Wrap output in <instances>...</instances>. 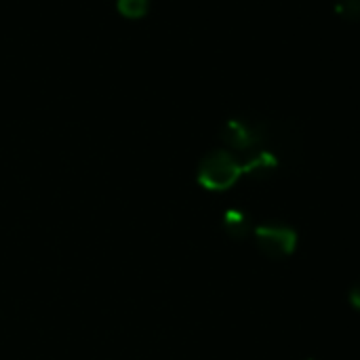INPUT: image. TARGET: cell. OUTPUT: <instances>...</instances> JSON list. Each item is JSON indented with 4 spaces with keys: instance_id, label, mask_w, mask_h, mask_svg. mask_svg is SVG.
<instances>
[{
    "instance_id": "cell-1",
    "label": "cell",
    "mask_w": 360,
    "mask_h": 360,
    "mask_svg": "<svg viewBox=\"0 0 360 360\" xmlns=\"http://www.w3.org/2000/svg\"><path fill=\"white\" fill-rule=\"evenodd\" d=\"M240 175H245V160H238V156L230 150H215L207 154L198 167L200 186L213 192L232 188Z\"/></svg>"
},
{
    "instance_id": "cell-2",
    "label": "cell",
    "mask_w": 360,
    "mask_h": 360,
    "mask_svg": "<svg viewBox=\"0 0 360 360\" xmlns=\"http://www.w3.org/2000/svg\"><path fill=\"white\" fill-rule=\"evenodd\" d=\"M253 234H255V243L259 251L272 259L289 257L297 245L295 230L285 224H264V226H257Z\"/></svg>"
},
{
    "instance_id": "cell-3",
    "label": "cell",
    "mask_w": 360,
    "mask_h": 360,
    "mask_svg": "<svg viewBox=\"0 0 360 360\" xmlns=\"http://www.w3.org/2000/svg\"><path fill=\"white\" fill-rule=\"evenodd\" d=\"M224 143L232 152H253L262 146V129L247 120H228L221 131Z\"/></svg>"
},
{
    "instance_id": "cell-4",
    "label": "cell",
    "mask_w": 360,
    "mask_h": 360,
    "mask_svg": "<svg viewBox=\"0 0 360 360\" xmlns=\"http://www.w3.org/2000/svg\"><path fill=\"white\" fill-rule=\"evenodd\" d=\"M224 228L230 236L234 238H243V236H249L251 230H253V224H251V217L245 213V211H238V209H232L226 213L224 217Z\"/></svg>"
},
{
    "instance_id": "cell-5",
    "label": "cell",
    "mask_w": 360,
    "mask_h": 360,
    "mask_svg": "<svg viewBox=\"0 0 360 360\" xmlns=\"http://www.w3.org/2000/svg\"><path fill=\"white\" fill-rule=\"evenodd\" d=\"M116 8L124 19H143L150 11V0H116Z\"/></svg>"
},
{
    "instance_id": "cell-6",
    "label": "cell",
    "mask_w": 360,
    "mask_h": 360,
    "mask_svg": "<svg viewBox=\"0 0 360 360\" xmlns=\"http://www.w3.org/2000/svg\"><path fill=\"white\" fill-rule=\"evenodd\" d=\"M335 11L346 21H360V0H340Z\"/></svg>"
},
{
    "instance_id": "cell-7",
    "label": "cell",
    "mask_w": 360,
    "mask_h": 360,
    "mask_svg": "<svg viewBox=\"0 0 360 360\" xmlns=\"http://www.w3.org/2000/svg\"><path fill=\"white\" fill-rule=\"evenodd\" d=\"M350 302H352V306H354V308H359L360 310V285H356V287L352 289V293H350Z\"/></svg>"
}]
</instances>
